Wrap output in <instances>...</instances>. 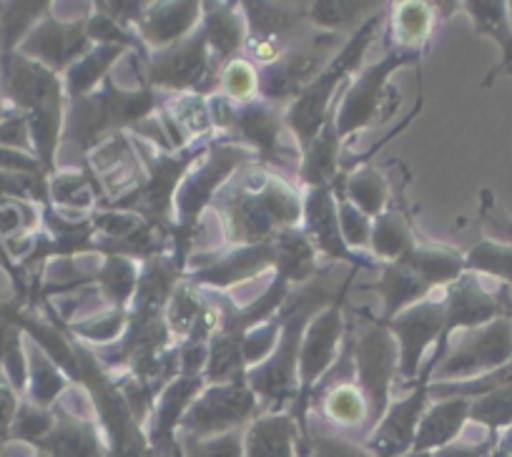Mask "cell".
<instances>
[{
  "label": "cell",
  "instance_id": "cell-6",
  "mask_svg": "<svg viewBox=\"0 0 512 457\" xmlns=\"http://www.w3.org/2000/svg\"><path fill=\"white\" fill-rule=\"evenodd\" d=\"M512 362V317L467 329L455 347H447L435 375L440 382H467L490 375Z\"/></svg>",
  "mask_w": 512,
  "mask_h": 457
},
{
  "label": "cell",
  "instance_id": "cell-30",
  "mask_svg": "<svg viewBox=\"0 0 512 457\" xmlns=\"http://www.w3.org/2000/svg\"><path fill=\"white\" fill-rule=\"evenodd\" d=\"M392 38L397 51H417L432 31V11L427 3H400L392 11Z\"/></svg>",
  "mask_w": 512,
  "mask_h": 457
},
{
  "label": "cell",
  "instance_id": "cell-5",
  "mask_svg": "<svg viewBox=\"0 0 512 457\" xmlns=\"http://www.w3.org/2000/svg\"><path fill=\"white\" fill-rule=\"evenodd\" d=\"M354 382L364 392L369 405V432L377 427L390 407V390L400 375V350L392 332L382 324H372L352 339Z\"/></svg>",
  "mask_w": 512,
  "mask_h": 457
},
{
  "label": "cell",
  "instance_id": "cell-43",
  "mask_svg": "<svg viewBox=\"0 0 512 457\" xmlns=\"http://www.w3.org/2000/svg\"><path fill=\"white\" fill-rule=\"evenodd\" d=\"M304 457H372L359 442H352L344 435H327V432H307L304 440Z\"/></svg>",
  "mask_w": 512,
  "mask_h": 457
},
{
  "label": "cell",
  "instance_id": "cell-17",
  "mask_svg": "<svg viewBox=\"0 0 512 457\" xmlns=\"http://www.w3.org/2000/svg\"><path fill=\"white\" fill-rule=\"evenodd\" d=\"M53 415L56 425L38 442V452H46L48 457H108L96 422L71 412L63 402L53 405Z\"/></svg>",
  "mask_w": 512,
  "mask_h": 457
},
{
  "label": "cell",
  "instance_id": "cell-33",
  "mask_svg": "<svg viewBox=\"0 0 512 457\" xmlns=\"http://www.w3.org/2000/svg\"><path fill=\"white\" fill-rule=\"evenodd\" d=\"M412 247H415V242H412L410 229H407L405 221H402V216L397 214V211H384L379 219H374L369 249H372L377 257L397 262V259L405 257Z\"/></svg>",
  "mask_w": 512,
  "mask_h": 457
},
{
  "label": "cell",
  "instance_id": "cell-29",
  "mask_svg": "<svg viewBox=\"0 0 512 457\" xmlns=\"http://www.w3.org/2000/svg\"><path fill=\"white\" fill-rule=\"evenodd\" d=\"M68 382L61 375V367L41 350V347H33L28 352V397H31L33 405L43 407V410H51L56 405L58 397L66 392Z\"/></svg>",
  "mask_w": 512,
  "mask_h": 457
},
{
  "label": "cell",
  "instance_id": "cell-34",
  "mask_svg": "<svg viewBox=\"0 0 512 457\" xmlns=\"http://www.w3.org/2000/svg\"><path fill=\"white\" fill-rule=\"evenodd\" d=\"M465 272L487 274L512 289V244H500L492 239L477 244L465 257Z\"/></svg>",
  "mask_w": 512,
  "mask_h": 457
},
{
  "label": "cell",
  "instance_id": "cell-35",
  "mask_svg": "<svg viewBox=\"0 0 512 457\" xmlns=\"http://www.w3.org/2000/svg\"><path fill=\"white\" fill-rule=\"evenodd\" d=\"M204 309L206 302L196 294V289L191 284H179V287H174V294L166 304V324L174 334L189 339L199 327Z\"/></svg>",
  "mask_w": 512,
  "mask_h": 457
},
{
  "label": "cell",
  "instance_id": "cell-21",
  "mask_svg": "<svg viewBox=\"0 0 512 457\" xmlns=\"http://www.w3.org/2000/svg\"><path fill=\"white\" fill-rule=\"evenodd\" d=\"M312 397L322 405L324 420L339 432L364 430V437L369 435V405L357 382H319Z\"/></svg>",
  "mask_w": 512,
  "mask_h": 457
},
{
  "label": "cell",
  "instance_id": "cell-37",
  "mask_svg": "<svg viewBox=\"0 0 512 457\" xmlns=\"http://www.w3.org/2000/svg\"><path fill=\"white\" fill-rule=\"evenodd\" d=\"M470 420L485 427L487 432L510 430L512 427V387L490 392L470 405Z\"/></svg>",
  "mask_w": 512,
  "mask_h": 457
},
{
  "label": "cell",
  "instance_id": "cell-12",
  "mask_svg": "<svg viewBox=\"0 0 512 457\" xmlns=\"http://www.w3.org/2000/svg\"><path fill=\"white\" fill-rule=\"evenodd\" d=\"M445 337L455 329H477L495 322L500 317H510L512 309V289L502 284L500 289L490 292L482 287L477 274L465 272L457 282L447 287L445 294Z\"/></svg>",
  "mask_w": 512,
  "mask_h": 457
},
{
  "label": "cell",
  "instance_id": "cell-2",
  "mask_svg": "<svg viewBox=\"0 0 512 457\" xmlns=\"http://www.w3.org/2000/svg\"><path fill=\"white\" fill-rule=\"evenodd\" d=\"M327 302L329 294L322 284L304 289L292 312H284L282 334L269 360L246 370L249 390L272 412H279L294 395H299V352H302L304 332L319 309L327 307Z\"/></svg>",
  "mask_w": 512,
  "mask_h": 457
},
{
  "label": "cell",
  "instance_id": "cell-1",
  "mask_svg": "<svg viewBox=\"0 0 512 457\" xmlns=\"http://www.w3.org/2000/svg\"><path fill=\"white\" fill-rule=\"evenodd\" d=\"M214 204L226 216L229 239L239 247L272 242L274 237L297 229L304 206L297 191L289 189L262 169L246 171L234 189H221Z\"/></svg>",
  "mask_w": 512,
  "mask_h": 457
},
{
  "label": "cell",
  "instance_id": "cell-24",
  "mask_svg": "<svg viewBox=\"0 0 512 457\" xmlns=\"http://www.w3.org/2000/svg\"><path fill=\"white\" fill-rule=\"evenodd\" d=\"M467 11V16L475 21V28L480 36H490L497 46L502 48V61L500 66L492 71V76L487 78L485 86H490L495 81L497 73H512V26H510V11H507V3H465L462 6Z\"/></svg>",
  "mask_w": 512,
  "mask_h": 457
},
{
  "label": "cell",
  "instance_id": "cell-20",
  "mask_svg": "<svg viewBox=\"0 0 512 457\" xmlns=\"http://www.w3.org/2000/svg\"><path fill=\"white\" fill-rule=\"evenodd\" d=\"M470 405L472 400H465V397H445V400H437L422 415L412 452L415 455H430V452H437L442 447L457 442V437L462 435L465 425L470 422Z\"/></svg>",
  "mask_w": 512,
  "mask_h": 457
},
{
  "label": "cell",
  "instance_id": "cell-39",
  "mask_svg": "<svg viewBox=\"0 0 512 457\" xmlns=\"http://www.w3.org/2000/svg\"><path fill=\"white\" fill-rule=\"evenodd\" d=\"M174 457H244V435L239 430L229 435L206 437V440H194V437H176Z\"/></svg>",
  "mask_w": 512,
  "mask_h": 457
},
{
  "label": "cell",
  "instance_id": "cell-28",
  "mask_svg": "<svg viewBox=\"0 0 512 457\" xmlns=\"http://www.w3.org/2000/svg\"><path fill=\"white\" fill-rule=\"evenodd\" d=\"M123 51H126V48L121 46H101L88 51L81 61L73 63V66L68 68L66 76L68 96H71L73 101L91 96L93 88L103 81V76L111 71V66L123 56Z\"/></svg>",
  "mask_w": 512,
  "mask_h": 457
},
{
  "label": "cell",
  "instance_id": "cell-23",
  "mask_svg": "<svg viewBox=\"0 0 512 457\" xmlns=\"http://www.w3.org/2000/svg\"><path fill=\"white\" fill-rule=\"evenodd\" d=\"M199 11V3H159V6H149V11H144L139 21V36L149 46L164 51V48L191 36L196 21H199Z\"/></svg>",
  "mask_w": 512,
  "mask_h": 457
},
{
  "label": "cell",
  "instance_id": "cell-25",
  "mask_svg": "<svg viewBox=\"0 0 512 457\" xmlns=\"http://www.w3.org/2000/svg\"><path fill=\"white\" fill-rule=\"evenodd\" d=\"M201 31L209 43V51L214 53V61L226 63V66L234 61L246 41V28L241 26L239 13L231 6H211V11H206Z\"/></svg>",
  "mask_w": 512,
  "mask_h": 457
},
{
  "label": "cell",
  "instance_id": "cell-15",
  "mask_svg": "<svg viewBox=\"0 0 512 457\" xmlns=\"http://www.w3.org/2000/svg\"><path fill=\"white\" fill-rule=\"evenodd\" d=\"M91 51L86 23H58L53 18L41 21L18 46V53L41 63L51 73L71 68Z\"/></svg>",
  "mask_w": 512,
  "mask_h": 457
},
{
  "label": "cell",
  "instance_id": "cell-22",
  "mask_svg": "<svg viewBox=\"0 0 512 457\" xmlns=\"http://www.w3.org/2000/svg\"><path fill=\"white\" fill-rule=\"evenodd\" d=\"M274 239L272 242L254 244V247L234 249L226 257H221L219 262L194 274V279L199 284H209V287H231V284L244 282L254 274H262L264 269L277 267V242Z\"/></svg>",
  "mask_w": 512,
  "mask_h": 457
},
{
  "label": "cell",
  "instance_id": "cell-14",
  "mask_svg": "<svg viewBox=\"0 0 512 457\" xmlns=\"http://www.w3.org/2000/svg\"><path fill=\"white\" fill-rule=\"evenodd\" d=\"M400 350V375L415 380L425 352L445 337V302H422L405 309L390 322Z\"/></svg>",
  "mask_w": 512,
  "mask_h": 457
},
{
  "label": "cell",
  "instance_id": "cell-7",
  "mask_svg": "<svg viewBox=\"0 0 512 457\" xmlns=\"http://www.w3.org/2000/svg\"><path fill=\"white\" fill-rule=\"evenodd\" d=\"M256 410H259V400L249 390L246 380L204 387L186 410L176 437L206 440V437L229 435L254 420Z\"/></svg>",
  "mask_w": 512,
  "mask_h": 457
},
{
  "label": "cell",
  "instance_id": "cell-9",
  "mask_svg": "<svg viewBox=\"0 0 512 457\" xmlns=\"http://www.w3.org/2000/svg\"><path fill=\"white\" fill-rule=\"evenodd\" d=\"M344 289L337 297L332 307L319 312L317 317L309 322L307 332L302 339V352H299V395L294 402V420H297L302 437L307 440V402L312 397L314 387L327 377V370H332L334 362L339 357V339H342L344 322H342V302H344Z\"/></svg>",
  "mask_w": 512,
  "mask_h": 457
},
{
  "label": "cell",
  "instance_id": "cell-46",
  "mask_svg": "<svg viewBox=\"0 0 512 457\" xmlns=\"http://www.w3.org/2000/svg\"><path fill=\"white\" fill-rule=\"evenodd\" d=\"M497 447V432H490L482 442H452L442 450L430 452V457H492Z\"/></svg>",
  "mask_w": 512,
  "mask_h": 457
},
{
  "label": "cell",
  "instance_id": "cell-16",
  "mask_svg": "<svg viewBox=\"0 0 512 457\" xmlns=\"http://www.w3.org/2000/svg\"><path fill=\"white\" fill-rule=\"evenodd\" d=\"M226 131L239 134L246 144L254 146L262 159L274 161L277 166H287L294 159L287 149L279 146V131H282V121H279L277 111L262 101L249 103H234L231 111V121Z\"/></svg>",
  "mask_w": 512,
  "mask_h": 457
},
{
  "label": "cell",
  "instance_id": "cell-44",
  "mask_svg": "<svg viewBox=\"0 0 512 457\" xmlns=\"http://www.w3.org/2000/svg\"><path fill=\"white\" fill-rule=\"evenodd\" d=\"M337 214H339V232H342L344 244L349 249H369L372 242V221L369 216H364L357 206L349 204L347 199L337 201Z\"/></svg>",
  "mask_w": 512,
  "mask_h": 457
},
{
  "label": "cell",
  "instance_id": "cell-48",
  "mask_svg": "<svg viewBox=\"0 0 512 457\" xmlns=\"http://www.w3.org/2000/svg\"><path fill=\"white\" fill-rule=\"evenodd\" d=\"M407 457H430V455H415V452H412V455H407Z\"/></svg>",
  "mask_w": 512,
  "mask_h": 457
},
{
  "label": "cell",
  "instance_id": "cell-8",
  "mask_svg": "<svg viewBox=\"0 0 512 457\" xmlns=\"http://www.w3.org/2000/svg\"><path fill=\"white\" fill-rule=\"evenodd\" d=\"M246 159H249V151L236 149V146H214L206 154L204 164L186 176L174 199V211H179V216H176V226H171L179 252L189 254L186 239L194 237L201 211L216 199V189H221L231 171L239 169Z\"/></svg>",
  "mask_w": 512,
  "mask_h": 457
},
{
  "label": "cell",
  "instance_id": "cell-36",
  "mask_svg": "<svg viewBox=\"0 0 512 457\" xmlns=\"http://www.w3.org/2000/svg\"><path fill=\"white\" fill-rule=\"evenodd\" d=\"M344 199L357 206L369 219H379L384 214V201H387V186L384 179L372 169H362L347 181L344 186ZM342 201V199H339Z\"/></svg>",
  "mask_w": 512,
  "mask_h": 457
},
{
  "label": "cell",
  "instance_id": "cell-3",
  "mask_svg": "<svg viewBox=\"0 0 512 457\" xmlns=\"http://www.w3.org/2000/svg\"><path fill=\"white\" fill-rule=\"evenodd\" d=\"M156 96L151 91H121L108 81L103 91L73 101L66 124V139L86 154L103 134H113L126 126H139L154 111Z\"/></svg>",
  "mask_w": 512,
  "mask_h": 457
},
{
  "label": "cell",
  "instance_id": "cell-4",
  "mask_svg": "<svg viewBox=\"0 0 512 457\" xmlns=\"http://www.w3.org/2000/svg\"><path fill=\"white\" fill-rule=\"evenodd\" d=\"M377 26H379V16L369 18V21L359 28L357 36H354L352 41L339 51V56L334 58V61L329 63V66L324 68V71L319 73V76L314 78V81L309 83L297 98H294L292 108H289L287 113V124L289 129L294 131V136H297L304 151L312 146V141L317 139L319 131L324 129L327 119L332 116L327 108L329 103H332L334 91H337L339 83L344 81V76H347V73L359 63V58H362L364 48H367L369 41H372L374 28Z\"/></svg>",
  "mask_w": 512,
  "mask_h": 457
},
{
  "label": "cell",
  "instance_id": "cell-27",
  "mask_svg": "<svg viewBox=\"0 0 512 457\" xmlns=\"http://www.w3.org/2000/svg\"><path fill=\"white\" fill-rule=\"evenodd\" d=\"M246 18H249V36L269 38V41L287 43L307 21V11H287L282 6H269V3H244Z\"/></svg>",
  "mask_w": 512,
  "mask_h": 457
},
{
  "label": "cell",
  "instance_id": "cell-45",
  "mask_svg": "<svg viewBox=\"0 0 512 457\" xmlns=\"http://www.w3.org/2000/svg\"><path fill=\"white\" fill-rule=\"evenodd\" d=\"M123 322H126V312L123 309H113L101 319H88V322L73 324V332L83 334L93 342H113L118 334L123 332Z\"/></svg>",
  "mask_w": 512,
  "mask_h": 457
},
{
  "label": "cell",
  "instance_id": "cell-19",
  "mask_svg": "<svg viewBox=\"0 0 512 457\" xmlns=\"http://www.w3.org/2000/svg\"><path fill=\"white\" fill-rule=\"evenodd\" d=\"M302 452V430L284 412L256 417L244 435V457H302Z\"/></svg>",
  "mask_w": 512,
  "mask_h": 457
},
{
  "label": "cell",
  "instance_id": "cell-32",
  "mask_svg": "<svg viewBox=\"0 0 512 457\" xmlns=\"http://www.w3.org/2000/svg\"><path fill=\"white\" fill-rule=\"evenodd\" d=\"M164 116L176 126L179 131H184L186 136H206L214 124H211V111H209V98L199 96V93H179V96L171 98L164 106Z\"/></svg>",
  "mask_w": 512,
  "mask_h": 457
},
{
  "label": "cell",
  "instance_id": "cell-13",
  "mask_svg": "<svg viewBox=\"0 0 512 457\" xmlns=\"http://www.w3.org/2000/svg\"><path fill=\"white\" fill-rule=\"evenodd\" d=\"M415 61H420L417 51H397L395 48L390 56H384V61L367 68V71L352 83V88H349L347 96H344L342 106H339V113H334V126H337L339 139L364 129V126L374 119V113L379 111V101H382V88L387 76H390L392 71H397L400 66H405V63Z\"/></svg>",
  "mask_w": 512,
  "mask_h": 457
},
{
  "label": "cell",
  "instance_id": "cell-47",
  "mask_svg": "<svg viewBox=\"0 0 512 457\" xmlns=\"http://www.w3.org/2000/svg\"><path fill=\"white\" fill-rule=\"evenodd\" d=\"M507 11H510V26H512V3H507Z\"/></svg>",
  "mask_w": 512,
  "mask_h": 457
},
{
  "label": "cell",
  "instance_id": "cell-11",
  "mask_svg": "<svg viewBox=\"0 0 512 457\" xmlns=\"http://www.w3.org/2000/svg\"><path fill=\"white\" fill-rule=\"evenodd\" d=\"M432 372H420V382L415 390L402 400L392 402L382 420L377 422L372 432L364 437L362 447L372 457H407L412 455L415 447L417 427H420L422 415L427 410V400H430V385Z\"/></svg>",
  "mask_w": 512,
  "mask_h": 457
},
{
  "label": "cell",
  "instance_id": "cell-26",
  "mask_svg": "<svg viewBox=\"0 0 512 457\" xmlns=\"http://www.w3.org/2000/svg\"><path fill=\"white\" fill-rule=\"evenodd\" d=\"M337 149H339L337 126H334V116H329L327 124H324V129L319 131L317 139H314L312 146L304 151L302 181L309 186V189L329 186V181L337 179Z\"/></svg>",
  "mask_w": 512,
  "mask_h": 457
},
{
  "label": "cell",
  "instance_id": "cell-18",
  "mask_svg": "<svg viewBox=\"0 0 512 457\" xmlns=\"http://www.w3.org/2000/svg\"><path fill=\"white\" fill-rule=\"evenodd\" d=\"M304 219H307V232L304 234L314 244V249H322V252H327L334 259L352 262L354 267H364L367 264V259L352 254L347 244H344L342 232H339L337 199H334L332 186L309 189L307 204H304Z\"/></svg>",
  "mask_w": 512,
  "mask_h": 457
},
{
  "label": "cell",
  "instance_id": "cell-10",
  "mask_svg": "<svg viewBox=\"0 0 512 457\" xmlns=\"http://www.w3.org/2000/svg\"><path fill=\"white\" fill-rule=\"evenodd\" d=\"M209 43H206L204 31L191 33L184 41L174 46L156 51L149 63V83L156 88H169L179 93H209L214 88V71L209 63Z\"/></svg>",
  "mask_w": 512,
  "mask_h": 457
},
{
  "label": "cell",
  "instance_id": "cell-41",
  "mask_svg": "<svg viewBox=\"0 0 512 457\" xmlns=\"http://www.w3.org/2000/svg\"><path fill=\"white\" fill-rule=\"evenodd\" d=\"M221 91L229 101L249 103L251 96L259 91V73L249 61H231L221 71Z\"/></svg>",
  "mask_w": 512,
  "mask_h": 457
},
{
  "label": "cell",
  "instance_id": "cell-38",
  "mask_svg": "<svg viewBox=\"0 0 512 457\" xmlns=\"http://www.w3.org/2000/svg\"><path fill=\"white\" fill-rule=\"evenodd\" d=\"M53 425H56V415H53V410H43V407L33 405V402H26V405L18 407L16 417H13L8 440L36 447L38 442L53 430Z\"/></svg>",
  "mask_w": 512,
  "mask_h": 457
},
{
  "label": "cell",
  "instance_id": "cell-31",
  "mask_svg": "<svg viewBox=\"0 0 512 457\" xmlns=\"http://www.w3.org/2000/svg\"><path fill=\"white\" fill-rule=\"evenodd\" d=\"M48 3H11L0 11V56L16 53L23 38L46 16Z\"/></svg>",
  "mask_w": 512,
  "mask_h": 457
},
{
  "label": "cell",
  "instance_id": "cell-40",
  "mask_svg": "<svg viewBox=\"0 0 512 457\" xmlns=\"http://www.w3.org/2000/svg\"><path fill=\"white\" fill-rule=\"evenodd\" d=\"M93 184H98V181L93 179V174H73L71 171V174L53 176L48 191H51L53 199L61 206H66V209L83 211L93 204Z\"/></svg>",
  "mask_w": 512,
  "mask_h": 457
},
{
  "label": "cell",
  "instance_id": "cell-42",
  "mask_svg": "<svg viewBox=\"0 0 512 457\" xmlns=\"http://www.w3.org/2000/svg\"><path fill=\"white\" fill-rule=\"evenodd\" d=\"M374 3H314L312 11H307V21L317 23V26L327 28L329 33L339 31V28H349L364 8H372Z\"/></svg>",
  "mask_w": 512,
  "mask_h": 457
}]
</instances>
